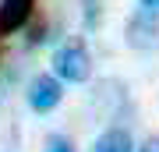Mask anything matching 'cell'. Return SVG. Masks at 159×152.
I'll use <instances>...</instances> for the list:
<instances>
[{
  "label": "cell",
  "instance_id": "cell-9",
  "mask_svg": "<svg viewBox=\"0 0 159 152\" xmlns=\"http://www.w3.org/2000/svg\"><path fill=\"white\" fill-rule=\"evenodd\" d=\"M142 7H159V0H138Z\"/></svg>",
  "mask_w": 159,
  "mask_h": 152
},
{
  "label": "cell",
  "instance_id": "cell-4",
  "mask_svg": "<svg viewBox=\"0 0 159 152\" xmlns=\"http://www.w3.org/2000/svg\"><path fill=\"white\" fill-rule=\"evenodd\" d=\"M35 0H0V35H11L29 25Z\"/></svg>",
  "mask_w": 159,
  "mask_h": 152
},
{
  "label": "cell",
  "instance_id": "cell-3",
  "mask_svg": "<svg viewBox=\"0 0 159 152\" xmlns=\"http://www.w3.org/2000/svg\"><path fill=\"white\" fill-rule=\"evenodd\" d=\"M60 99H64V81L57 78V74H39V78H32V85H29V106L35 113L57 110Z\"/></svg>",
  "mask_w": 159,
  "mask_h": 152
},
{
  "label": "cell",
  "instance_id": "cell-8",
  "mask_svg": "<svg viewBox=\"0 0 159 152\" xmlns=\"http://www.w3.org/2000/svg\"><path fill=\"white\" fill-rule=\"evenodd\" d=\"M134 152H159V135L145 138V141H142V149H134Z\"/></svg>",
  "mask_w": 159,
  "mask_h": 152
},
{
  "label": "cell",
  "instance_id": "cell-6",
  "mask_svg": "<svg viewBox=\"0 0 159 152\" xmlns=\"http://www.w3.org/2000/svg\"><path fill=\"white\" fill-rule=\"evenodd\" d=\"M81 21L89 32H96L102 25V0H81Z\"/></svg>",
  "mask_w": 159,
  "mask_h": 152
},
{
  "label": "cell",
  "instance_id": "cell-5",
  "mask_svg": "<svg viewBox=\"0 0 159 152\" xmlns=\"http://www.w3.org/2000/svg\"><path fill=\"white\" fill-rule=\"evenodd\" d=\"M92 152H134V138H131L127 127L110 124V127L96 138V149H92Z\"/></svg>",
  "mask_w": 159,
  "mask_h": 152
},
{
  "label": "cell",
  "instance_id": "cell-1",
  "mask_svg": "<svg viewBox=\"0 0 159 152\" xmlns=\"http://www.w3.org/2000/svg\"><path fill=\"white\" fill-rule=\"evenodd\" d=\"M53 74L60 81H71V85H85L92 78V53L81 39H71L64 43L57 57H53Z\"/></svg>",
  "mask_w": 159,
  "mask_h": 152
},
{
  "label": "cell",
  "instance_id": "cell-2",
  "mask_svg": "<svg viewBox=\"0 0 159 152\" xmlns=\"http://www.w3.org/2000/svg\"><path fill=\"white\" fill-rule=\"evenodd\" d=\"M131 50H159V7H142L124 28Z\"/></svg>",
  "mask_w": 159,
  "mask_h": 152
},
{
  "label": "cell",
  "instance_id": "cell-7",
  "mask_svg": "<svg viewBox=\"0 0 159 152\" xmlns=\"http://www.w3.org/2000/svg\"><path fill=\"white\" fill-rule=\"evenodd\" d=\"M43 152H74V145H71V138H64V135H53L50 141H46V149Z\"/></svg>",
  "mask_w": 159,
  "mask_h": 152
}]
</instances>
